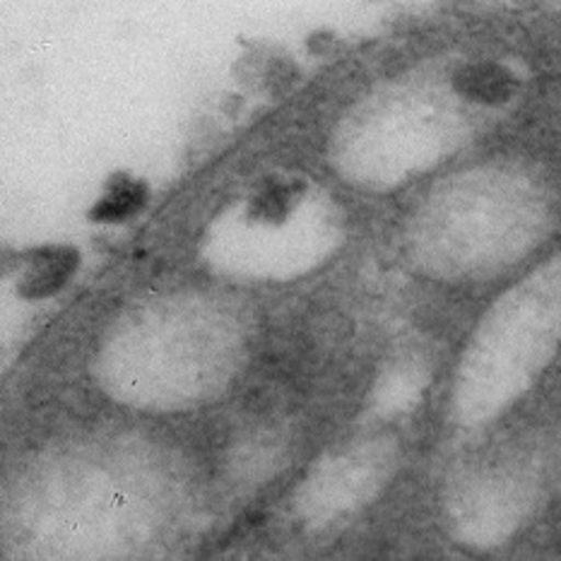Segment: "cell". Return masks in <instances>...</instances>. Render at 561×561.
<instances>
[{
	"instance_id": "obj_1",
	"label": "cell",
	"mask_w": 561,
	"mask_h": 561,
	"mask_svg": "<svg viewBox=\"0 0 561 561\" xmlns=\"http://www.w3.org/2000/svg\"><path fill=\"white\" fill-rule=\"evenodd\" d=\"M454 88L474 104L499 106L516 94L518 78L506 66L482 60V64L460 66L454 76Z\"/></svg>"
},
{
	"instance_id": "obj_2",
	"label": "cell",
	"mask_w": 561,
	"mask_h": 561,
	"mask_svg": "<svg viewBox=\"0 0 561 561\" xmlns=\"http://www.w3.org/2000/svg\"><path fill=\"white\" fill-rule=\"evenodd\" d=\"M142 203V191L136 186L118 188L112 198H106L100 207H96V217L102 219H121L130 215Z\"/></svg>"
}]
</instances>
